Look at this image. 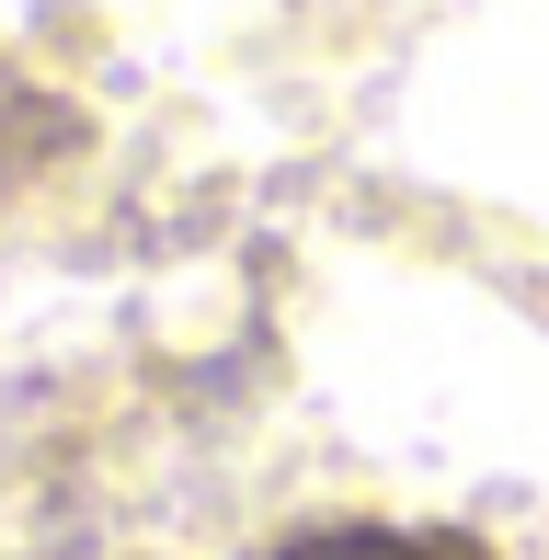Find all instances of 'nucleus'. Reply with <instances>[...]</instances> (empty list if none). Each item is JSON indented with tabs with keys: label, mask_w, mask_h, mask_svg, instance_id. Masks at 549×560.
<instances>
[{
	"label": "nucleus",
	"mask_w": 549,
	"mask_h": 560,
	"mask_svg": "<svg viewBox=\"0 0 549 560\" xmlns=\"http://www.w3.org/2000/svg\"><path fill=\"white\" fill-rule=\"evenodd\" d=\"M0 560H549V310L274 264L0 435Z\"/></svg>",
	"instance_id": "obj_1"
}]
</instances>
